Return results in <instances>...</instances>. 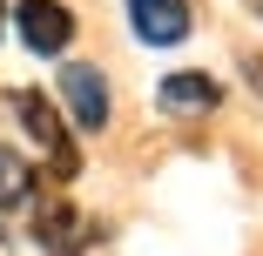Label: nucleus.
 Listing matches in <instances>:
<instances>
[{"mask_svg": "<svg viewBox=\"0 0 263 256\" xmlns=\"http://www.w3.org/2000/svg\"><path fill=\"white\" fill-rule=\"evenodd\" d=\"M14 115H21V128L34 135V148H41V162L54 169L61 182H74V175H81V155H74V135H68L61 108H54V101H41L34 88H21V94H14Z\"/></svg>", "mask_w": 263, "mask_h": 256, "instance_id": "1", "label": "nucleus"}, {"mask_svg": "<svg viewBox=\"0 0 263 256\" xmlns=\"http://www.w3.org/2000/svg\"><path fill=\"white\" fill-rule=\"evenodd\" d=\"M34 243L47 256H81L95 243V223H88V209H74V202H41L34 209Z\"/></svg>", "mask_w": 263, "mask_h": 256, "instance_id": "2", "label": "nucleus"}, {"mask_svg": "<svg viewBox=\"0 0 263 256\" xmlns=\"http://www.w3.org/2000/svg\"><path fill=\"white\" fill-rule=\"evenodd\" d=\"M61 101H68V122H74V128H88V135L108 128V81H101L95 68L68 61V68H61Z\"/></svg>", "mask_w": 263, "mask_h": 256, "instance_id": "3", "label": "nucleus"}, {"mask_svg": "<svg viewBox=\"0 0 263 256\" xmlns=\"http://www.w3.org/2000/svg\"><path fill=\"white\" fill-rule=\"evenodd\" d=\"M14 27H21V41L34 47V54H61V47L74 41V14L61 7V0H21Z\"/></svg>", "mask_w": 263, "mask_h": 256, "instance_id": "4", "label": "nucleus"}, {"mask_svg": "<svg viewBox=\"0 0 263 256\" xmlns=\"http://www.w3.org/2000/svg\"><path fill=\"white\" fill-rule=\"evenodd\" d=\"M128 27L148 47H176L189 34V0H128Z\"/></svg>", "mask_w": 263, "mask_h": 256, "instance_id": "5", "label": "nucleus"}, {"mask_svg": "<svg viewBox=\"0 0 263 256\" xmlns=\"http://www.w3.org/2000/svg\"><path fill=\"white\" fill-rule=\"evenodd\" d=\"M155 101H162L169 115H209L223 101V88L209 81V74H169L162 88H155Z\"/></svg>", "mask_w": 263, "mask_h": 256, "instance_id": "6", "label": "nucleus"}, {"mask_svg": "<svg viewBox=\"0 0 263 256\" xmlns=\"http://www.w3.org/2000/svg\"><path fill=\"white\" fill-rule=\"evenodd\" d=\"M27 202H34V162L0 142V209H27Z\"/></svg>", "mask_w": 263, "mask_h": 256, "instance_id": "7", "label": "nucleus"}, {"mask_svg": "<svg viewBox=\"0 0 263 256\" xmlns=\"http://www.w3.org/2000/svg\"><path fill=\"white\" fill-rule=\"evenodd\" d=\"M0 34H7V7H0Z\"/></svg>", "mask_w": 263, "mask_h": 256, "instance_id": "8", "label": "nucleus"}, {"mask_svg": "<svg viewBox=\"0 0 263 256\" xmlns=\"http://www.w3.org/2000/svg\"><path fill=\"white\" fill-rule=\"evenodd\" d=\"M0 256H7V229H0Z\"/></svg>", "mask_w": 263, "mask_h": 256, "instance_id": "9", "label": "nucleus"}, {"mask_svg": "<svg viewBox=\"0 0 263 256\" xmlns=\"http://www.w3.org/2000/svg\"><path fill=\"white\" fill-rule=\"evenodd\" d=\"M250 14H263V0H250Z\"/></svg>", "mask_w": 263, "mask_h": 256, "instance_id": "10", "label": "nucleus"}]
</instances>
